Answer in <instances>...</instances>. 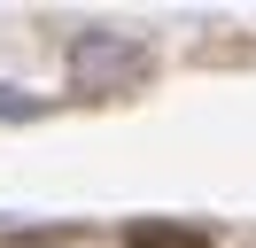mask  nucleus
<instances>
[{"label": "nucleus", "mask_w": 256, "mask_h": 248, "mask_svg": "<svg viewBox=\"0 0 256 248\" xmlns=\"http://www.w3.org/2000/svg\"><path fill=\"white\" fill-rule=\"evenodd\" d=\"M124 240L132 248H210V232H194V225H148V217H140Z\"/></svg>", "instance_id": "nucleus-1"}]
</instances>
